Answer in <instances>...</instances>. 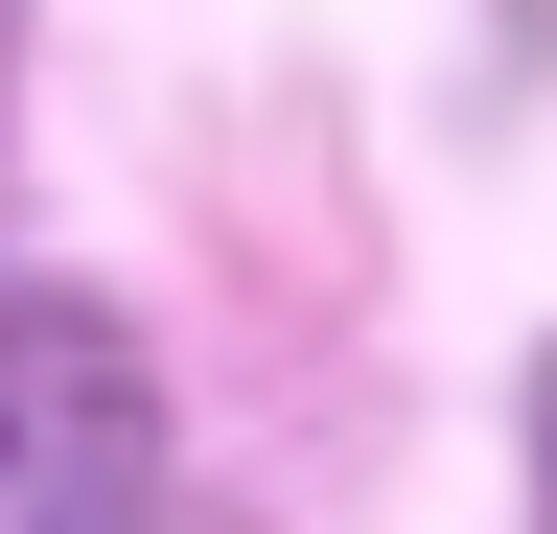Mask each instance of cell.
Wrapping results in <instances>:
<instances>
[{"mask_svg": "<svg viewBox=\"0 0 557 534\" xmlns=\"http://www.w3.org/2000/svg\"><path fill=\"white\" fill-rule=\"evenodd\" d=\"M0 534H163V372L70 280H0Z\"/></svg>", "mask_w": 557, "mask_h": 534, "instance_id": "obj_1", "label": "cell"}, {"mask_svg": "<svg viewBox=\"0 0 557 534\" xmlns=\"http://www.w3.org/2000/svg\"><path fill=\"white\" fill-rule=\"evenodd\" d=\"M534 534H557V372H534Z\"/></svg>", "mask_w": 557, "mask_h": 534, "instance_id": "obj_2", "label": "cell"}]
</instances>
